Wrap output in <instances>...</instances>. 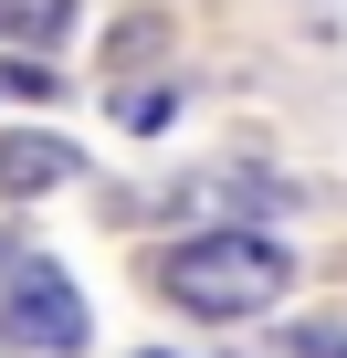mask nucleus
I'll return each mask as SVG.
<instances>
[{
  "label": "nucleus",
  "instance_id": "nucleus-1",
  "mask_svg": "<svg viewBox=\"0 0 347 358\" xmlns=\"http://www.w3.org/2000/svg\"><path fill=\"white\" fill-rule=\"evenodd\" d=\"M284 285H295V253L263 243V232H232V222L158 253V295L179 316H200V327H242V316L284 306Z\"/></svg>",
  "mask_w": 347,
  "mask_h": 358
},
{
  "label": "nucleus",
  "instance_id": "nucleus-2",
  "mask_svg": "<svg viewBox=\"0 0 347 358\" xmlns=\"http://www.w3.org/2000/svg\"><path fill=\"white\" fill-rule=\"evenodd\" d=\"M95 316L74 295L64 264H11V285H0V348L11 358H84Z\"/></svg>",
  "mask_w": 347,
  "mask_h": 358
},
{
  "label": "nucleus",
  "instance_id": "nucleus-3",
  "mask_svg": "<svg viewBox=\"0 0 347 358\" xmlns=\"http://www.w3.org/2000/svg\"><path fill=\"white\" fill-rule=\"evenodd\" d=\"M84 158H74V137H53V127H11L0 137V190L11 201H43V190H64Z\"/></svg>",
  "mask_w": 347,
  "mask_h": 358
},
{
  "label": "nucleus",
  "instance_id": "nucleus-4",
  "mask_svg": "<svg viewBox=\"0 0 347 358\" xmlns=\"http://www.w3.org/2000/svg\"><path fill=\"white\" fill-rule=\"evenodd\" d=\"M64 22H74V0H0V32H11V43H64Z\"/></svg>",
  "mask_w": 347,
  "mask_h": 358
},
{
  "label": "nucleus",
  "instance_id": "nucleus-5",
  "mask_svg": "<svg viewBox=\"0 0 347 358\" xmlns=\"http://www.w3.org/2000/svg\"><path fill=\"white\" fill-rule=\"evenodd\" d=\"M0 95H53V74L43 64H0Z\"/></svg>",
  "mask_w": 347,
  "mask_h": 358
},
{
  "label": "nucleus",
  "instance_id": "nucleus-6",
  "mask_svg": "<svg viewBox=\"0 0 347 358\" xmlns=\"http://www.w3.org/2000/svg\"><path fill=\"white\" fill-rule=\"evenodd\" d=\"M295 358H347V337H337V327H305V337H295Z\"/></svg>",
  "mask_w": 347,
  "mask_h": 358
},
{
  "label": "nucleus",
  "instance_id": "nucleus-7",
  "mask_svg": "<svg viewBox=\"0 0 347 358\" xmlns=\"http://www.w3.org/2000/svg\"><path fill=\"white\" fill-rule=\"evenodd\" d=\"M137 358H168V348H137Z\"/></svg>",
  "mask_w": 347,
  "mask_h": 358
}]
</instances>
